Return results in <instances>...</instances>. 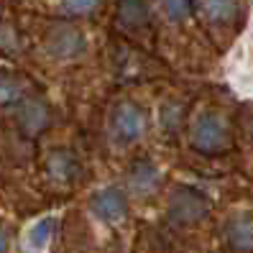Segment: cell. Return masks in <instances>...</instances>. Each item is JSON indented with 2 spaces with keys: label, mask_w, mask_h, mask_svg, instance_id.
<instances>
[{
  "label": "cell",
  "mask_w": 253,
  "mask_h": 253,
  "mask_svg": "<svg viewBox=\"0 0 253 253\" xmlns=\"http://www.w3.org/2000/svg\"><path fill=\"white\" fill-rule=\"evenodd\" d=\"M46 171L54 182L59 184H69L77 179L80 174V161L74 159L69 151H64V148H59V151H51L49 159H46Z\"/></svg>",
  "instance_id": "obj_10"
},
{
  "label": "cell",
  "mask_w": 253,
  "mask_h": 253,
  "mask_svg": "<svg viewBox=\"0 0 253 253\" xmlns=\"http://www.w3.org/2000/svg\"><path fill=\"white\" fill-rule=\"evenodd\" d=\"M228 72H230V80L235 82L238 90L253 95V23L248 26L246 36L241 39L238 49L233 51Z\"/></svg>",
  "instance_id": "obj_4"
},
{
  "label": "cell",
  "mask_w": 253,
  "mask_h": 253,
  "mask_svg": "<svg viewBox=\"0 0 253 253\" xmlns=\"http://www.w3.org/2000/svg\"><path fill=\"white\" fill-rule=\"evenodd\" d=\"M161 10L169 21L179 23L192 13V0H161Z\"/></svg>",
  "instance_id": "obj_15"
},
{
  "label": "cell",
  "mask_w": 253,
  "mask_h": 253,
  "mask_svg": "<svg viewBox=\"0 0 253 253\" xmlns=\"http://www.w3.org/2000/svg\"><path fill=\"white\" fill-rule=\"evenodd\" d=\"M16 46H18V39H16V34H13V28L0 26V49L3 51H16Z\"/></svg>",
  "instance_id": "obj_18"
},
{
  "label": "cell",
  "mask_w": 253,
  "mask_h": 253,
  "mask_svg": "<svg viewBox=\"0 0 253 253\" xmlns=\"http://www.w3.org/2000/svg\"><path fill=\"white\" fill-rule=\"evenodd\" d=\"M46 49L54 59H62V62H69V59H77L84 54L87 49V39L80 28L74 26H54L49 36H46Z\"/></svg>",
  "instance_id": "obj_3"
},
{
  "label": "cell",
  "mask_w": 253,
  "mask_h": 253,
  "mask_svg": "<svg viewBox=\"0 0 253 253\" xmlns=\"http://www.w3.org/2000/svg\"><path fill=\"white\" fill-rule=\"evenodd\" d=\"M202 10L210 23H233L238 16V0H202Z\"/></svg>",
  "instance_id": "obj_12"
},
{
  "label": "cell",
  "mask_w": 253,
  "mask_h": 253,
  "mask_svg": "<svg viewBox=\"0 0 253 253\" xmlns=\"http://www.w3.org/2000/svg\"><path fill=\"white\" fill-rule=\"evenodd\" d=\"M146 130V113L130 100L118 102L113 115H110V136L113 143L128 146L133 141H138Z\"/></svg>",
  "instance_id": "obj_2"
},
{
  "label": "cell",
  "mask_w": 253,
  "mask_h": 253,
  "mask_svg": "<svg viewBox=\"0 0 253 253\" xmlns=\"http://www.w3.org/2000/svg\"><path fill=\"white\" fill-rule=\"evenodd\" d=\"M207 210H210V205L207 200L200 195L195 189H176L171 195V202H169V215L171 220H176L179 225H192V222H200Z\"/></svg>",
  "instance_id": "obj_5"
},
{
  "label": "cell",
  "mask_w": 253,
  "mask_h": 253,
  "mask_svg": "<svg viewBox=\"0 0 253 253\" xmlns=\"http://www.w3.org/2000/svg\"><path fill=\"white\" fill-rule=\"evenodd\" d=\"M161 184V171L151 159H138L133 161V167L128 171V189L138 197H151L156 195V189Z\"/></svg>",
  "instance_id": "obj_8"
},
{
  "label": "cell",
  "mask_w": 253,
  "mask_h": 253,
  "mask_svg": "<svg viewBox=\"0 0 253 253\" xmlns=\"http://www.w3.org/2000/svg\"><path fill=\"white\" fill-rule=\"evenodd\" d=\"M225 241L233 251H253V215H233L225 222Z\"/></svg>",
  "instance_id": "obj_9"
},
{
  "label": "cell",
  "mask_w": 253,
  "mask_h": 253,
  "mask_svg": "<svg viewBox=\"0 0 253 253\" xmlns=\"http://www.w3.org/2000/svg\"><path fill=\"white\" fill-rule=\"evenodd\" d=\"M90 210L102 222H118L126 215V195L118 187H105L90 197Z\"/></svg>",
  "instance_id": "obj_7"
},
{
  "label": "cell",
  "mask_w": 253,
  "mask_h": 253,
  "mask_svg": "<svg viewBox=\"0 0 253 253\" xmlns=\"http://www.w3.org/2000/svg\"><path fill=\"white\" fill-rule=\"evenodd\" d=\"M54 225H56V220H54V217H43V220H39L36 225L28 230V235H26L28 251H31V253H41L43 248H46V243L51 241V235H54Z\"/></svg>",
  "instance_id": "obj_13"
},
{
  "label": "cell",
  "mask_w": 253,
  "mask_h": 253,
  "mask_svg": "<svg viewBox=\"0 0 253 253\" xmlns=\"http://www.w3.org/2000/svg\"><path fill=\"white\" fill-rule=\"evenodd\" d=\"M26 100V84L21 77L0 72V108H13Z\"/></svg>",
  "instance_id": "obj_11"
},
{
  "label": "cell",
  "mask_w": 253,
  "mask_h": 253,
  "mask_svg": "<svg viewBox=\"0 0 253 253\" xmlns=\"http://www.w3.org/2000/svg\"><path fill=\"white\" fill-rule=\"evenodd\" d=\"M0 253H8V235L3 228H0Z\"/></svg>",
  "instance_id": "obj_19"
},
{
  "label": "cell",
  "mask_w": 253,
  "mask_h": 253,
  "mask_svg": "<svg viewBox=\"0 0 253 253\" xmlns=\"http://www.w3.org/2000/svg\"><path fill=\"white\" fill-rule=\"evenodd\" d=\"M118 21L126 28H138L146 21L143 0H121V3H118Z\"/></svg>",
  "instance_id": "obj_14"
},
{
  "label": "cell",
  "mask_w": 253,
  "mask_h": 253,
  "mask_svg": "<svg viewBox=\"0 0 253 253\" xmlns=\"http://www.w3.org/2000/svg\"><path fill=\"white\" fill-rule=\"evenodd\" d=\"M179 123H182V105L179 102H169V105L161 108V126H164V130L174 133L176 128H179Z\"/></svg>",
  "instance_id": "obj_17"
},
{
  "label": "cell",
  "mask_w": 253,
  "mask_h": 253,
  "mask_svg": "<svg viewBox=\"0 0 253 253\" xmlns=\"http://www.w3.org/2000/svg\"><path fill=\"white\" fill-rule=\"evenodd\" d=\"M189 141H192V148L200 154H207V156L222 154V151H228L230 143H233L230 123L225 121V115H220L215 110H207L195 121V126H192Z\"/></svg>",
  "instance_id": "obj_1"
},
{
  "label": "cell",
  "mask_w": 253,
  "mask_h": 253,
  "mask_svg": "<svg viewBox=\"0 0 253 253\" xmlns=\"http://www.w3.org/2000/svg\"><path fill=\"white\" fill-rule=\"evenodd\" d=\"M49 123H51V113H49V105L43 100L28 97L18 105V126L28 138L41 136L49 128Z\"/></svg>",
  "instance_id": "obj_6"
},
{
  "label": "cell",
  "mask_w": 253,
  "mask_h": 253,
  "mask_svg": "<svg viewBox=\"0 0 253 253\" xmlns=\"http://www.w3.org/2000/svg\"><path fill=\"white\" fill-rule=\"evenodd\" d=\"M100 5V0H62V13L64 16H90Z\"/></svg>",
  "instance_id": "obj_16"
}]
</instances>
